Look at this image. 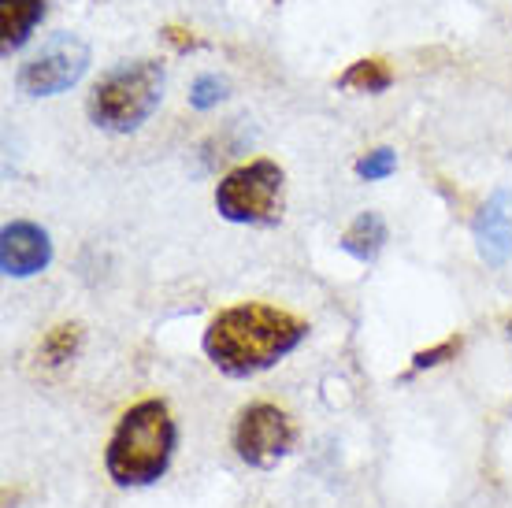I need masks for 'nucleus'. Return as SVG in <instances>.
Returning <instances> with one entry per match:
<instances>
[{
	"label": "nucleus",
	"mask_w": 512,
	"mask_h": 508,
	"mask_svg": "<svg viewBox=\"0 0 512 508\" xmlns=\"http://www.w3.org/2000/svg\"><path fill=\"white\" fill-rule=\"evenodd\" d=\"M282 186H286V175L275 160H249L234 167L216 186L219 216L227 223H245V227L275 223L282 216Z\"/></svg>",
	"instance_id": "20e7f679"
},
{
	"label": "nucleus",
	"mask_w": 512,
	"mask_h": 508,
	"mask_svg": "<svg viewBox=\"0 0 512 508\" xmlns=\"http://www.w3.org/2000/svg\"><path fill=\"white\" fill-rule=\"evenodd\" d=\"M342 89H357V93H383L394 86V71L386 67V60H357L346 75L338 78Z\"/></svg>",
	"instance_id": "f8f14e48"
},
{
	"label": "nucleus",
	"mask_w": 512,
	"mask_h": 508,
	"mask_svg": "<svg viewBox=\"0 0 512 508\" xmlns=\"http://www.w3.org/2000/svg\"><path fill=\"white\" fill-rule=\"evenodd\" d=\"M308 323L294 312L260 301L223 308L205 331V356L231 379H249L275 368L282 356H290L305 342Z\"/></svg>",
	"instance_id": "f257e3e1"
},
{
	"label": "nucleus",
	"mask_w": 512,
	"mask_h": 508,
	"mask_svg": "<svg viewBox=\"0 0 512 508\" xmlns=\"http://www.w3.org/2000/svg\"><path fill=\"white\" fill-rule=\"evenodd\" d=\"M175 420L164 401H138L123 412L104 449V468L116 486H153L175 453Z\"/></svg>",
	"instance_id": "f03ea898"
},
{
	"label": "nucleus",
	"mask_w": 512,
	"mask_h": 508,
	"mask_svg": "<svg viewBox=\"0 0 512 508\" xmlns=\"http://www.w3.org/2000/svg\"><path fill=\"white\" fill-rule=\"evenodd\" d=\"M41 19H45V0H0L4 56H8L12 49H23Z\"/></svg>",
	"instance_id": "1a4fd4ad"
},
{
	"label": "nucleus",
	"mask_w": 512,
	"mask_h": 508,
	"mask_svg": "<svg viewBox=\"0 0 512 508\" xmlns=\"http://www.w3.org/2000/svg\"><path fill=\"white\" fill-rule=\"evenodd\" d=\"M475 249L490 267H501L512 256V212H509V190H494L487 204L475 212L472 223Z\"/></svg>",
	"instance_id": "6e6552de"
},
{
	"label": "nucleus",
	"mask_w": 512,
	"mask_h": 508,
	"mask_svg": "<svg viewBox=\"0 0 512 508\" xmlns=\"http://www.w3.org/2000/svg\"><path fill=\"white\" fill-rule=\"evenodd\" d=\"M52 260V238L49 230L30 223V219H15L0 234V271L8 279H30L45 271Z\"/></svg>",
	"instance_id": "0eeeda50"
},
{
	"label": "nucleus",
	"mask_w": 512,
	"mask_h": 508,
	"mask_svg": "<svg viewBox=\"0 0 512 508\" xmlns=\"http://www.w3.org/2000/svg\"><path fill=\"white\" fill-rule=\"evenodd\" d=\"M164 101V64L130 60L112 67L90 93V119L101 130L130 134L138 130Z\"/></svg>",
	"instance_id": "7ed1b4c3"
},
{
	"label": "nucleus",
	"mask_w": 512,
	"mask_h": 508,
	"mask_svg": "<svg viewBox=\"0 0 512 508\" xmlns=\"http://www.w3.org/2000/svg\"><path fill=\"white\" fill-rule=\"evenodd\" d=\"M78 349H82V327L78 323H56L45 338H41V360L49 368H64L67 360H75Z\"/></svg>",
	"instance_id": "9b49d317"
},
{
	"label": "nucleus",
	"mask_w": 512,
	"mask_h": 508,
	"mask_svg": "<svg viewBox=\"0 0 512 508\" xmlns=\"http://www.w3.org/2000/svg\"><path fill=\"white\" fill-rule=\"evenodd\" d=\"M383 245H386V223L379 212H360L346 227V234H342V249L353 260H360V264H372L375 256L383 253Z\"/></svg>",
	"instance_id": "9d476101"
},
{
	"label": "nucleus",
	"mask_w": 512,
	"mask_h": 508,
	"mask_svg": "<svg viewBox=\"0 0 512 508\" xmlns=\"http://www.w3.org/2000/svg\"><path fill=\"white\" fill-rule=\"evenodd\" d=\"M461 353V338H446L442 345H431V349H420V353L412 356V371H427V368H438V364H446L453 356Z\"/></svg>",
	"instance_id": "2eb2a0df"
},
{
	"label": "nucleus",
	"mask_w": 512,
	"mask_h": 508,
	"mask_svg": "<svg viewBox=\"0 0 512 508\" xmlns=\"http://www.w3.org/2000/svg\"><path fill=\"white\" fill-rule=\"evenodd\" d=\"M223 97H227V78H219V75H201L190 89V104L197 108V112L216 108Z\"/></svg>",
	"instance_id": "4468645a"
},
{
	"label": "nucleus",
	"mask_w": 512,
	"mask_h": 508,
	"mask_svg": "<svg viewBox=\"0 0 512 508\" xmlns=\"http://www.w3.org/2000/svg\"><path fill=\"white\" fill-rule=\"evenodd\" d=\"M164 38L171 41L175 49H193V45H197V38H193V34H186V30H179V26H167Z\"/></svg>",
	"instance_id": "dca6fc26"
},
{
	"label": "nucleus",
	"mask_w": 512,
	"mask_h": 508,
	"mask_svg": "<svg viewBox=\"0 0 512 508\" xmlns=\"http://www.w3.org/2000/svg\"><path fill=\"white\" fill-rule=\"evenodd\" d=\"M509 338H512V323H509Z\"/></svg>",
	"instance_id": "f3484780"
},
{
	"label": "nucleus",
	"mask_w": 512,
	"mask_h": 508,
	"mask_svg": "<svg viewBox=\"0 0 512 508\" xmlns=\"http://www.w3.org/2000/svg\"><path fill=\"white\" fill-rule=\"evenodd\" d=\"M90 71V45L78 34H52L41 52H34L23 67H19V89L26 97H56L78 82Z\"/></svg>",
	"instance_id": "39448f33"
},
{
	"label": "nucleus",
	"mask_w": 512,
	"mask_h": 508,
	"mask_svg": "<svg viewBox=\"0 0 512 508\" xmlns=\"http://www.w3.org/2000/svg\"><path fill=\"white\" fill-rule=\"evenodd\" d=\"M397 171V153L394 149H372V153H364L357 160V178H364V182H383V178H390Z\"/></svg>",
	"instance_id": "ddd939ff"
},
{
	"label": "nucleus",
	"mask_w": 512,
	"mask_h": 508,
	"mask_svg": "<svg viewBox=\"0 0 512 508\" xmlns=\"http://www.w3.org/2000/svg\"><path fill=\"white\" fill-rule=\"evenodd\" d=\"M294 438L297 431L290 416L279 405H268V401L242 408V416L234 423V449L253 468H275L294 449Z\"/></svg>",
	"instance_id": "423d86ee"
}]
</instances>
